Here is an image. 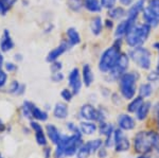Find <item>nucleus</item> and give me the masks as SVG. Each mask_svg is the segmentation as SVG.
Returning <instances> with one entry per match:
<instances>
[{"label":"nucleus","mask_w":159,"mask_h":158,"mask_svg":"<svg viewBox=\"0 0 159 158\" xmlns=\"http://www.w3.org/2000/svg\"><path fill=\"white\" fill-rule=\"evenodd\" d=\"M7 80V74L6 73V71L0 68V87H3L6 85Z\"/></svg>","instance_id":"obj_43"},{"label":"nucleus","mask_w":159,"mask_h":158,"mask_svg":"<svg viewBox=\"0 0 159 158\" xmlns=\"http://www.w3.org/2000/svg\"><path fill=\"white\" fill-rule=\"evenodd\" d=\"M120 3L122 4V6H125V7H130L133 4V2L135 1V0H119Z\"/></svg>","instance_id":"obj_48"},{"label":"nucleus","mask_w":159,"mask_h":158,"mask_svg":"<svg viewBox=\"0 0 159 158\" xmlns=\"http://www.w3.org/2000/svg\"><path fill=\"white\" fill-rule=\"evenodd\" d=\"M137 120L135 117L127 113L120 114L117 118V127L123 132H132L137 127Z\"/></svg>","instance_id":"obj_10"},{"label":"nucleus","mask_w":159,"mask_h":158,"mask_svg":"<svg viewBox=\"0 0 159 158\" xmlns=\"http://www.w3.org/2000/svg\"><path fill=\"white\" fill-rule=\"evenodd\" d=\"M142 16L144 19V24L148 25L151 28H155L159 25V10L148 6L143 9Z\"/></svg>","instance_id":"obj_12"},{"label":"nucleus","mask_w":159,"mask_h":158,"mask_svg":"<svg viewBox=\"0 0 159 158\" xmlns=\"http://www.w3.org/2000/svg\"><path fill=\"white\" fill-rule=\"evenodd\" d=\"M51 80L53 81V82L55 83H58V82H61V81L64 80V74L61 72H54L52 74V76H51Z\"/></svg>","instance_id":"obj_44"},{"label":"nucleus","mask_w":159,"mask_h":158,"mask_svg":"<svg viewBox=\"0 0 159 158\" xmlns=\"http://www.w3.org/2000/svg\"><path fill=\"white\" fill-rule=\"evenodd\" d=\"M153 48L154 49H156L158 51V56H159V42H156V43H154V45H153Z\"/></svg>","instance_id":"obj_52"},{"label":"nucleus","mask_w":159,"mask_h":158,"mask_svg":"<svg viewBox=\"0 0 159 158\" xmlns=\"http://www.w3.org/2000/svg\"><path fill=\"white\" fill-rule=\"evenodd\" d=\"M14 48V42L10 34V31L6 29L2 33V36L0 38V50L2 52H9Z\"/></svg>","instance_id":"obj_17"},{"label":"nucleus","mask_w":159,"mask_h":158,"mask_svg":"<svg viewBox=\"0 0 159 158\" xmlns=\"http://www.w3.org/2000/svg\"><path fill=\"white\" fill-rule=\"evenodd\" d=\"M80 116L84 121H91V122H101L105 121V115L102 109H98L94 107L92 104H84L80 109Z\"/></svg>","instance_id":"obj_8"},{"label":"nucleus","mask_w":159,"mask_h":158,"mask_svg":"<svg viewBox=\"0 0 159 158\" xmlns=\"http://www.w3.org/2000/svg\"><path fill=\"white\" fill-rule=\"evenodd\" d=\"M144 2L145 0H138L136 1V3H134L133 6L129 7V11H127L126 15H127V18L129 19H137L138 15L140 14V12L143 11L144 9Z\"/></svg>","instance_id":"obj_21"},{"label":"nucleus","mask_w":159,"mask_h":158,"mask_svg":"<svg viewBox=\"0 0 159 158\" xmlns=\"http://www.w3.org/2000/svg\"><path fill=\"white\" fill-rule=\"evenodd\" d=\"M17 69V66L13 63H7L6 64V70L9 71V72H12V71H15Z\"/></svg>","instance_id":"obj_46"},{"label":"nucleus","mask_w":159,"mask_h":158,"mask_svg":"<svg viewBox=\"0 0 159 158\" xmlns=\"http://www.w3.org/2000/svg\"><path fill=\"white\" fill-rule=\"evenodd\" d=\"M7 11H9V9H7L6 6H3V4H2L1 2H0V15L4 16V15H7Z\"/></svg>","instance_id":"obj_47"},{"label":"nucleus","mask_w":159,"mask_h":158,"mask_svg":"<svg viewBox=\"0 0 159 158\" xmlns=\"http://www.w3.org/2000/svg\"><path fill=\"white\" fill-rule=\"evenodd\" d=\"M24 89H25V86L24 85H20V84L17 82V81H13L10 85V89L9 91L11 93H16V95H21L24 93Z\"/></svg>","instance_id":"obj_35"},{"label":"nucleus","mask_w":159,"mask_h":158,"mask_svg":"<svg viewBox=\"0 0 159 158\" xmlns=\"http://www.w3.org/2000/svg\"><path fill=\"white\" fill-rule=\"evenodd\" d=\"M122 100H123V98L119 95V93H112V96H111V101H112V103H114L116 106L121 105V104H122Z\"/></svg>","instance_id":"obj_40"},{"label":"nucleus","mask_w":159,"mask_h":158,"mask_svg":"<svg viewBox=\"0 0 159 158\" xmlns=\"http://www.w3.org/2000/svg\"><path fill=\"white\" fill-rule=\"evenodd\" d=\"M153 154L159 156V132L156 131L155 137H154V144H153Z\"/></svg>","instance_id":"obj_37"},{"label":"nucleus","mask_w":159,"mask_h":158,"mask_svg":"<svg viewBox=\"0 0 159 158\" xmlns=\"http://www.w3.org/2000/svg\"><path fill=\"white\" fill-rule=\"evenodd\" d=\"M17 1H18V0H0V2H1L3 6H6L7 9H10L11 7L14 6Z\"/></svg>","instance_id":"obj_45"},{"label":"nucleus","mask_w":159,"mask_h":158,"mask_svg":"<svg viewBox=\"0 0 159 158\" xmlns=\"http://www.w3.org/2000/svg\"><path fill=\"white\" fill-rule=\"evenodd\" d=\"M83 143V135L81 133L72 135H61L60 142L56 144L54 158H66L73 156V155L76 154L79 147Z\"/></svg>","instance_id":"obj_1"},{"label":"nucleus","mask_w":159,"mask_h":158,"mask_svg":"<svg viewBox=\"0 0 159 158\" xmlns=\"http://www.w3.org/2000/svg\"><path fill=\"white\" fill-rule=\"evenodd\" d=\"M121 43L122 38H117L111 47L107 48L101 54L99 60V70L103 73H108L116 65L118 58L121 54Z\"/></svg>","instance_id":"obj_3"},{"label":"nucleus","mask_w":159,"mask_h":158,"mask_svg":"<svg viewBox=\"0 0 159 158\" xmlns=\"http://www.w3.org/2000/svg\"><path fill=\"white\" fill-rule=\"evenodd\" d=\"M154 88L151 83H141L137 88V96L140 97L143 100H148L153 96Z\"/></svg>","instance_id":"obj_19"},{"label":"nucleus","mask_w":159,"mask_h":158,"mask_svg":"<svg viewBox=\"0 0 159 158\" xmlns=\"http://www.w3.org/2000/svg\"><path fill=\"white\" fill-rule=\"evenodd\" d=\"M66 34H67V38H68V44L70 45V47L72 46H76L81 43V35L80 33L76 31L75 28H68L67 31H66Z\"/></svg>","instance_id":"obj_25"},{"label":"nucleus","mask_w":159,"mask_h":158,"mask_svg":"<svg viewBox=\"0 0 159 158\" xmlns=\"http://www.w3.org/2000/svg\"><path fill=\"white\" fill-rule=\"evenodd\" d=\"M68 85L73 95H79L82 89V85H83L82 75L79 68L75 67L70 71V73L68 75Z\"/></svg>","instance_id":"obj_11"},{"label":"nucleus","mask_w":159,"mask_h":158,"mask_svg":"<svg viewBox=\"0 0 159 158\" xmlns=\"http://www.w3.org/2000/svg\"><path fill=\"white\" fill-rule=\"evenodd\" d=\"M129 61L130 60H129V54L121 52L116 65H115V67L107 73L109 76V81L117 82L120 79V76L122 74H124L125 72H127V69H129Z\"/></svg>","instance_id":"obj_7"},{"label":"nucleus","mask_w":159,"mask_h":158,"mask_svg":"<svg viewBox=\"0 0 159 158\" xmlns=\"http://www.w3.org/2000/svg\"><path fill=\"white\" fill-rule=\"evenodd\" d=\"M151 29L152 28L147 24L135 25L124 36L125 43L132 49L133 48L141 47V46L147 42L148 36H150Z\"/></svg>","instance_id":"obj_5"},{"label":"nucleus","mask_w":159,"mask_h":158,"mask_svg":"<svg viewBox=\"0 0 159 158\" xmlns=\"http://www.w3.org/2000/svg\"><path fill=\"white\" fill-rule=\"evenodd\" d=\"M143 101H144L143 99H141L140 97L136 96L134 99H132L130 101H129V103H127L126 106H125L126 113L129 115H135L136 111H137L141 106V104L143 103Z\"/></svg>","instance_id":"obj_24"},{"label":"nucleus","mask_w":159,"mask_h":158,"mask_svg":"<svg viewBox=\"0 0 159 158\" xmlns=\"http://www.w3.org/2000/svg\"><path fill=\"white\" fill-rule=\"evenodd\" d=\"M139 80V74L138 72H125L124 74L120 76L118 80L119 84V93L120 96L123 98V100L130 101L137 96V83Z\"/></svg>","instance_id":"obj_4"},{"label":"nucleus","mask_w":159,"mask_h":158,"mask_svg":"<svg viewBox=\"0 0 159 158\" xmlns=\"http://www.w3.org/2000/svg\"><path fill=\"white\" fill-rule=\"evenodd\" d=\"M117 0H100V3H101L102 7H105V9H112L115 7V4H116Z\"/></svg>","instance_id":"obj_38"},{"label":"nucleus","mask_w":159,"mask_h":158,"mask_svg":"<svg viewBox=\"0 0 159 158\" xmlns=\"http://www.w3.org/2000/svg\"><path fill=\"white\" fill-rule=\"evenodd\" d=\"M136 25V20L135 19H125L122 20L118 24L116 30H115V36L117 38H122L123 36L126 35V33L132 29L133 27Z\"/></svg>","instance_id":"obj_14"},{"label":"nucleus","mask_w":159,"mask_h":158,"mask_svg":"<svg viewBox=\"0 0 159 158\" xmlns=\"http://www.w3.org/2000/svg\"><path fill=\"white\" fill-rule=\"evenodd\" d=\"M15 60H18V61H21L22 60V57H21V55H20V54H16V55H15Z\"/></svg>","instance_id":"obj_54"},{"label":"nucleus","mask_w":159,"mask_h":158,"mask_svg":"<svg viewBox=\"0 0 159 158\" xmlns=\"http://www.w3.org/2000/svg\"><path fill=\"white\" fill-rule=\"evenodd\" d=\"M67 6L71 11L80 12L84 7V0H67Z\"/></svg>","instance_id":"obj_33"},{"label":"nucleus","mask_w":159,"mask_h":158,"mask_svg":"<svg viewBox=\"0 0 159 158\" xmlns=\"http://www.w3.org/2000/svg\"><path fill=\"white\" fill-rule=\"evenodd\" d=\"M82 81H83V84L86 86V87H90L91 84L93 83L94 81V74L92 72V69L89 64H84L83 67H82Z\"/></svg>","instance_id":"obj_18"},{"label":"nucleus","mask_w":159,"mask_h":158,"mask_svg":"<svg viewBox=\"0 0 159 158\" xmlns=\"http://www.w3.org/2000/svg\"><path fill=\"white\" fill-rule=\"evenodd\" d=\"M152 107L153 103L150 100H144L143 103L141 104L137 111L135 114V118L137 121L139 122H145L148 121V119L151 117V113H152Z\"/></svg>","instance_id":"obj_13"},{"label":"nucleus","mask_w":159,"mask_h":158,"mask_svg":"<svg viewBox=\"0 0 159 158\" xmlns=\"http://www.w3.org/2000/svg\"><path fill=\"white\" fill-rule=\"evenodd\" d=\"M84 7L90 13H99L102 10L100 0H84Z\"/></svg>","instance_id":"obj_29"},{"label":"nucleus","mask_w":159,"mask_h":158,"mask_svg":"<svg viewBox=\"0 0 159 158\" xmlns=\"http://www.w3.org/2000/svg\"><path fill=\"white\" fill-rule=\"evenodd\" d=\"M152 116H151V119L153 121V129H155L156 131L159 132V101H157L156 103L153 104L152 107Z\"/></svg>","instance_id":"obj_30"},{"label":"nucleus","mask_w":159,"mask_h":158,"mask_svg":"<svg viewBox=\"0 0 159 158\" xmlns=\"http://www.w3.org/2000/svg\"><path fill=\"white\" fill-rule=\"evenodd\" d=\"M129 56V60H132L140 69L150 70L152 67V53L143 46L130 49Z\"/></svg>","instance_id":"obj_6"},{"label":"nucleus","mask_w":159,"mask_h":158,"mask_svg":"<svg viewBox=\"0 0 159 158\" xmlns=\"http://www.w3.org/2000/svg\"><path fill=\"white\" fill-rule=\"evenodd\" d=\"M73 93H72V91L70 90L69 88H64L63 90H61V99H64V101L65 102H71V100H72V98H73Z\"/></svg>","instance_id":"obj_36"},{"label":"nucleus","mask_w":159,"mask_h":158,"mask_svg":"<svg viewBox=\"0 0 159 158\" xmlns=\"http://www.w3.org/2000/svg\"><path fill=\"white\" fill-rule=\"evenodd\" d=\"M69 47H70V45L68 44V42H63L61 45H58L57 47L54 48L53 50H51L49 53H48L47 57H46V61H47L48 63H53L55 62V61H57V58L61 56V55H63L64 53L66 52Z\"/></svg>","instance_id":"obj_15"},{"label":"nucleus","mask_w":159,"mask_h":158,"mask_svg":"<svg viewBox=\"0 0 159 158\" xmlns=\"http://www.w3.org/2000/svg\"><path fill=\"white\" fill-rule=\"evenodd\" d=\"M90 155H91V153L89 151L88 147H87V144L84 142V143L79 147L75 156H76V158H89Z\"/></svg>","instance_id":"obj_34"},{"label":"nucleus","mask_w":159,"mask_h":158,"mask_svg":"<svg viewBox=\"0 0 159 158\" xmlns=\"http://www.w3.org/2000/svg\"><path fill=\"white\" fill-rule=\"evenodd\" d=\"M125 15H126V12L122 7H115L108 11V16L111 19H121Z\"/></svg>","instance_id":"obj_32"},{"label":"nucleus","mask_w":159,"mask_h":158,"mask_svg":"<svg viewBox=\"0 0 159 158\" xmlns=\"http://www.w3.org/2000/svg\"><path fill=\"white\" fill-rule=\"evenodd\" d=\"M114 141H115V152L116 153H126L132 149V140L125 135V132L116 127L114 131Z\"/></svg>","instance_id":"obj_9"},{"label":"nucleus","mask_w":159,"mask_h":158,"mask_svg":"<svg viewBox=\"0 0 159 158\" xmlns=\"http://www.w3.org/2000/svg\"><path fill=\"white\" fill-rule=\"evenodd\" d=\"M50 156H51V149L50 147H47V149L45 150V157L50 158Z\"/></svg>","instance_id":"obj_50"},{"label":"nucleus","mask_w":159,"mask_h":158,"mask_svg":"<svg viewBox=\"0 0 159 158\" xmlns=\"http://www.w3.org/2000/svg\"><path fill=\"white\" fill-rule=\"evenodd\" d=\"M115 129H116V127L114 126V124L109 123V122H106V120L99 122L98 131L101 136L107 137V136H109V135H112L114 134Z\"/></svg>","instance_id":"obj_26"},{"label":"nucleus","mask_w":159,"mask_h":158,"mask_svg":"<svg viewBox=\"0 0 159 158\" xmlns=\"http://www.w3.org/2000/svg\"><path fill=\"white\" fill-rule=\"evenodd\" d=\"M96 154L98 155V158H107V156H108V151H107L106 147L103 146L102 147H100Z\"/></svg>","instance_id":"obj_42"},{"label":"nucleus","mask_w":159,"mask_h":158,"mask_svg":"<svg viewBox=\"0 0 159 158\" xmlns=\"http://www.w3.org/2000/svg\"><path fill=\"white\" fill-rule=\"evenodd\" d=\"M79 129L81 131L82 135H85V136H91L98 131V125H97L96 122L91 121H82L79 125Z\"/></svg>","instance_id":"obj_20"},{"label":"nucleus","mask_w":159,"mask_h":158,"mask_svg":"<svg viewBox=\"0 0 159 158\" xmlns=\"http://www.w3.org/2000/svg\"><path fill=\"white\" fill-rule=\"evenodd\" d=\"M69 115V109L66 103L63 102H58L55 104L54 109H53V116L56 119H60V120H64L68 117Z\"/></svg>","instance_id":"obj_23"},{"label":"nucleus","mask_w":159,"mask_h":158,"mask_svg":"<svg viewBox=\"0 0 159 158\" xmlns=\"http://www.w3.org/2000/svg\"><path fill=\"white\" fill-rule=\"evenodd\" d=\"M102 29H103V22H102V18L100 16H96L90 22V30L92 34L99 36L102 33Z\"/></svg>","instance_id":"obj_28"},{"label":"nucleus","mask_w":159,"mask_h":158,"mask_svg":"<svg viewBox=\"0 0 159 158\" xmlns=\"http://www.w3.org/2000/svg\"><path fill=\"white\" fill-rule=\"evenodd\" d=\"M31 127L34 129L35 133V139H36L37 143L39 146H46L47 144V138H46V135L43 131V127L40 124H38L37 122L32 121L31 122Z\"/></svg>","instance_id":"obj_22"},{"label":"nucleus","mask_w":159,"mask_h":158,"mask_svg":"<svg viewBox=\"0 0 159 158\" xmlns=\"http://www.w3.org/2000/svg\"><path fill=\"white\" fill-rule=\"evenodd\" d=\"M155 71H156V73H157V74L159 75V60H158V63H157V66H156Z\"/></svg>","instance_id":"obj_55"},{"label":"nucleus","mask_w":159,"mask_h":158,"mask_svg":"<svg viewBox=\"0 0 159 158\" xmlns=\"http://www.w3.org/2000/svg\"><path fill=\"white\" fill-rule=\"evenodd\" d=\"M85 143L87 144V147H88L89 151H90L91 155H92V154H96L100 147H103V140L101 138H97V139L88 140V141L85 142Z\"/></svg>","instance_id":"obj_31"},{"label":"nucleus","mask_w":159,"mask_h":158,"mask_svg":"<svg viewBox=\"0 0 159 158\" xmlns=\"http://www.w3.org/2000/svg\"><path fill=\"white\" fill-rule=\"evenodd\" d=\"M24 105L27 106V107L29 108L31 117H33V118L36 119V120L46 121L48 119V114L46 113V111H42V109H39L36 105H34V104L31 103V102H29V101L25 102Z\"/></svg>","instance_id":"obj_16"},{"label":"nucleus","mask_w":159,"mask_h":158,"mask_svg":"<svg viewBox=\"0 0 159 158\" xmlns=\"http://www.w3.org/2000/svg\"><path fill=\"white\" fill-rule=\"evenodd\" d=\"M61 68H63V65H61V62H57V61H55V62L51 63V71H52V73L60 72V71L61 70Z\"/></svg>","instance_id":"obj_41"},{"label":"nucleus","mask_w":159,"mask_h":158,"mask_svg":"<svg viewBox=\"0 0 159 158\" xmlns=\"http://www.w3.org/2000/svg\"><path fill=\"white\" fill-rule=\"evenodd\" d=\"M47 133H48V136H49L50 140L52 141V143L56 146V144L60 142L61 137V134L57 129V127L52 125V124H48L47 125Z\"/></svg>","instance_id":"obj_27"},{"label":"nucleus","mask_w":159,"mask_h":158,"mask_svg":"<svg viewBox=\"0 0 159 158\" xmlns=\"http://www.w3.org/2000/svg\"><path fill=\"white\" fill-rule=\"evenodd\" d=\"M3 131H4V124L0 120V132H3Z\"/></svg>","instance_id":"obj_53"},{"label":"nucleus","mask_w":159,"mask_h":158,"mask_svg":"<svg viewBox=\"0 0 159 158\" xmlns=\"http://www.w3.org/2000/svg\"><path fill=\"white\" fill-rule=\"evenodd\" d=\"M105 25H106L107 29H111L112 25H114V24H112L111 20H106V21H105Z\"/></svg>","instance_id":"obj_51"},{"label":"nucleus","mask_w":159,"mask_h":158,"mask_svg":"<svg viewBox=\"0 0 159 158\" xmlns=\"http://www.w3.org/2000/svg\"><path fill=\"white\" fill-rule=\"evenodd\" d=\"M135 158H153V154H141L137 155Z\"/></svg>","instance_id":"obj_49"},{"label":"nucleus","mask_w":159,"mask_h":158,"mask_svg":"<svg viewBox=\"0 0 159 158\" xmlns=\"http://www.w3.org/2000/svg\"><path fill=\"white\" fill-rule=\"evenodd\" d=\"M156 129L153 127L145 129H140L136 132L132 139V149L136 155L153 154L154 137Z\"/></svg>","instance_id":"obj_2"},{"label":"nucleus","mask_w":159,"mask_h":158,"mask_svg":"<svg viewBox=\"0 0 159 158\" xmlns=\"http://www.w3.org/2000/svg\"><path fill=\"white\" fill-rule=\"evenodd\" d=\"M147 80H148V83H156V82H158L159 81V75L156 73V71L154 70V71H151V72H148V75H147Z\"/></svg>","instance_id":"obj_39"}]
</instances>
